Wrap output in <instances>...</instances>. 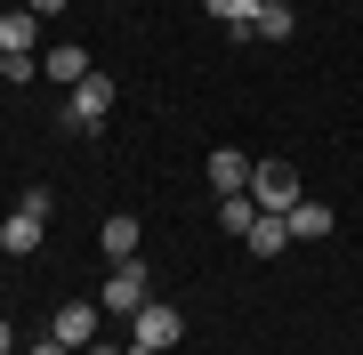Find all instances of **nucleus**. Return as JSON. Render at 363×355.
Wrapping results in <instances>:
<instances>
[{
  "instance_id": "9",
  "label": "nucleus",
  "mask_w": 363,
  "mask_h": 355,
  "mask_svg": "<svg viewBox=\"0 0 363 355\" xmlns=\"http://www.w3.org/2000/svg\"><path fill=\"white\" fill-rule=\"evenodd\" d=\"M40 73H49V81H65V89H73V81H81V73H97V65H89V49H81V40H57V49L40 57Z\"/></svg>"
},
{
  "instance_id": "6",
  "label": "nucleus",
  "mask_w": 363,
  "mask_h": 355,
  "mask_svg": "<svg viewBox=\"0 0 363 355\" xmlns=\"http://www.w3.org/2000/svg\"><path fill=\"white\" fill-rule=\"evenodd\" d=\"M250 170H259V162L234 154V145H218V154H210V186H218V194H250Z\"/></svg>"
},
{
  "instance_id": "4",
  "label": "nucleus",
  "mask_w": 363,
  "mask_h": 355,
  "mask_svg": "<svg viewBox=\"0 0 363 355\" xmlns=\"http://www.w3.org/2000/svg\"><path fill=\"white\" fill-rule=\"evenodd\" d=\"M250 202H259V210H291L298 202V170L291 162H259V170H250Z\"/></svg>"
},
{
  "instance_id": "20",
  "label": "nucleus",
  "mask_w": 363,
  "mask_h": 355,
  "mask_svg": "<svg viewBox=\"0 0 363 355\" xmlns=\"http://www.w3.org/2000/svg\"><path fill=\"white\" fill-rule=\"evenodd\" d=\"M0 355H16V331H9V315H0Z\"/></svg>"
},
{
  "instance_id": "1",
  "label": "nucleus",
  "mask_w": 363,
  "mask_h": 355,
  "mask_svg": "<svg viewBox=\"0 0 363 355\" xmlns=\"http://www.w3.org/2000/svg\"><path fill=\"white\" fill-rule=\"evenodd\" d=\"M178 339H186V315H178V307H162V299H145L138 315H130V347H154V355H169V347H178Z\"/></svg>"
},
{
  "instance_id": "18",
  "label": "nucleus",
  "mask_w": 363,
  "mask_h": 355,
  "mask_svg": "<svg viewBox=\"0 0 363 355\" xmlns=\"http://www.w3.org/2000/svg\"><path fill=\"white\" fill-rule=\"evenodd\" d=\"M25 355H73V347H65V339H33Z\"/></svg>"
},
{
  "instance_id": "19",
  "label": "nucleus",
  "mask_w": 363,
  "mask_h": 355,
  "mask_svg": "<svg viewBox=\"0 0 363 355\" xmlns=\"http://www.w3.org/2000/svg\"><path fill=\"white\" fill-rule=\"evenodd\" d=\"M25 9H33V16H57V9H65V0H25Z\"/></svg>"
},
{
  "instance_id": "22",
  "label": "nucleus",
  "mask_w": 363,
  "mask_h": 355,
  "mask_svg": "<svg viewBox=\"0 0 363 355\" xmlns=\"http://www.w3.org/2000/svg\"><path fill=\"white\" fill-rule=\"evenodd\" d=\"M0 307H9V299H0Z\"/></svg>"
},
{
  "instance_id": "3",
  "label": "nucleus",
  "mask_w": 363,
  "mask_h": 355,
  "mask_svg": "<svg viewBox=\"0 0 363 355\" xmlns=\"http://www.w3.org/2000/svg\"><path fill=\"white\" fill-rule=\"evenodd\" d=\"M105 113H113V81H105V73H81L73 97H65V121H73V130H105Z\"/></svg>"
},
{
  "instance_id": "2",
  "label": "nucleus",
  "mask_w": 363,
  "mask_h": 355,
  "mask_svg": "<svg viewBox=\"0 0 363 355\" xmlns=\"http://www.w3.org/2000/svg\"><path fill=\"white\" fill-rule=\"evenodd\" d=\"M145 299H154V275H145L138 259H121L113 275H105V299H97V307H105V315H138Z\"/></svg>"
},
{
  "instance_id": "21",
  "label": "nucleus",
  "mask_w": 363,
  "mask_h": 355,
  "mask_svg": "<svg viewBox=\"0 0 363 355\" xmlns=\"http://www.w3.org/2000/svg\"><path fill=\"white\" fill-rule=\"evenodd\" d=\"M130 355H154V347H130Z\"/></svg>"
},
{
  "instance_id": "11",
  "label": "nucleus",
  "mask_w": 363,
  "mask_h": 355,
  "mask_svg": "<svg viewBox=\"0 0 363 355\" xmlns=\"http://www.w3.org/2000/svg\"><path fill=\"white\" fill-rule=\"evenodd\" d=\"M33 40H40V16L33 9H9V16H0V49H9V57H33Z\"/></svg>"
},
{
  "instance_id": "14",
  "label": "nucleus",
  "mask_w": 363,
  "mask_h": 355,
  "mask_svg": "<svg viewBox=\"0 0 363 355\" xmlns=\"http://www.w3.org/2000/svg\"><path fill=\"white\" fill-rule=\"evenodd\" d=\"M0 250H9V259H33V250H40V218H25V210H16L9 226H0Z\"/></svg>"
},
{
  "instance_id": "12",
  "label": "nucleus",
  "mask_w": 363,
  "mask_h": 355,
  "mask_svg": "<svg viewBox=\"0 0 363 355\" xmlns=\"http://www.w3.org/2000/svg\"><path fill=\"white\" fill-rule=\"evenodd\" d=\"M242 33H250V40H291V33H298V16H291V0H267V9L250 16Z\"/></svg>"
},
{
  "instance_id": "15",
  "label": "nucleus",
  "mask_w": 363,
  "mask_h": 355,
  "mask_svg": "<svg viewBox=\"0 0 363 355\" xmlns=\"http://www.w3.org/2000/svg\"><path fill=\"white\" fill-rule=\"evenodd\" d=\"M259 9H267V0H210V16H218V25H234V33H242Z\"/></svg>"
},
{
  "instance_id": "7",
  "label": "nucleus",
  "mask_w": 363,
  "mask_h": 355,
  "mask_svg": "<svg viewBox=\"0 0 363 355\" xmlns=\"http://www.w3.org/2000/svg\"><path fill=\"white\" fill-rule=\"evenodd\" d=\"M283 218H291V242H323L331 226H339V218H331V202H307V194H298Z\"/></svg>"
},
{
  "instance_id": "13",
  "label": "nucleus",
  "mask_w": 363,
  "mask_h": 355,
  "mask_svg": "<svg viewBox=\"0 0 363 355\" xmlns=\"http://www.w3.org/2000/svg\"><path fill=\"white\" fill-rule=\"evenodd\" d=\"M218 226H226L234 242H242L250 226H259V202H250V194H218Z\"/></svg>"
},
{
  "instance_id": "16",
  "label": "nucleus",
  "mask_w": 363,
  "mask_h": 355,
  "mask_svg": "<svg viewBox=\"0 0 363 355\" xmlns=\"http://www.w3.org/2000/svg\"><path fill=\"white\" fill-rule=\"evenodd\" d=\"M16 210H25V218H40V226H49V210H57V202H49V186H25V194H16Z\"/></svg>"
},
{
  "instance_id": "10",
  "label": "nucleus",
  "mask_w": 363,
  "mask_h": 355,
  "mask_svg": "<svg viewBox=\"0 0 363 355\" xmlns=\"http://www.w3.org/2000/svg\"><path fill=\"white\" fill-rule=\"evenodd\" d=\"M138 242H145V226H138L130 210L105 218V259H113V266H121V259H138Z\"/></svg>"
},
{
  "instance_id": "5",
  "label": "nucleus",
  "mask_w": 363,
  "mask_h": 355,
  "mask_svg": "<svg viewBox=\"0 0 363 355\" xmlns=\"http://www.w3.org/2000/svg\"><path fill=\"white\" fill-rule=\"evenodd\" d=\"M97 315H105V307H89V299H65V307L49 315V339H65V347L81 355V347L97 339Z\"/></svg>"
},
{
  "instance_id": "17",
  "label": "nucleus",
  "mask_w": 363,
  "mask_h": 355,
  "mask_svg": "<svg viewBox=\"0 0 363 355\" xmlns=\"http://www.w3.org/2000/svg\"><path fill=\"white\" fill-rule=\"evenodd\" d=\"M81 355H130V347H113V339H105V331H97V339H89V347H81Z\"/></svg>"
},
{
  "instance_id": "8",
  "label": "nucleus",
  "mask_w": 363,
  "mask_h": 355,
  "mask_svg": "<svg viewBox=\"0 0 363 355\" xmlns=\"http://www.w3.org/2000/svg\"><path fill=\"white\" fill-rule=\"evenodd\" d=\"M242 250H250V259H274V250H291V218H283V210H259V226L242 235Z\"/></svg>"
}]
</instances>
